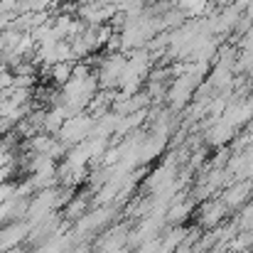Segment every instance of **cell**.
I'll use <instances>...</instances> for the list:
<instances>
[{
  "label": "cell",
  "mask_w": 253,
  "mask_h": 253,
  "mask_svg": "<svg viewBox=\"0 0 253 253\" xmlns=\"http://www.w3.org/2000/svg\"><path fill=\"white\" fill-rule=\"evenodd\" d=\"M93 123H96V118L93 116H88V113H79V116H72V118H67L64 121V126H62V130L57 133V140L64 145V148H74V145H79V143H84L86 138H91V133H93Z\"/></svg>",
  "instance_id": "6da1fadb"
},
{
  "label": "cell",
  "mask_w": 253,
  "mask_h": 253,
  "mask_svg": "<svg viewBox=\"0 0 253 253\" xmlns=\"http://www.w3.org/2000/svg\"><path fill=\"white\" fill-rule=\"evenodd\" d=\"M126 62H128V57H126L123 52H118V54H108L106 59H101V64H98V74H96L98 88H101V91H111V88L118 86L121 74H123V69H126Z\"/></svg>",
  "instance_id": "7a4b0ae2"
},
{
  "label": "cell",
  "mask_w": 253,
  "mask_h": 253,
  "mask_svg": "<svg viewBox=\"0 0 253 253\" xmlns=\"http://www.w3.org/2000/svg\"><path fill=\"white\" fill-rule=\"evenodd\" d=\"M27 234H30V226H27V224H20V221H17V224L5 226V229L0 231V253L12 251V246H17L20 241H25Z\"/></svg>",
  "instance_id": "3957f363"
},
{
  "label": "cell",
  "mask_w": 253,
  "mask_h": 253,
  "mask_svg": "<svg viewBox=\"0 0 253 253\" xmlns=\"http://www.w3.org/2000/svg\"><path fill=\"white\" fill-rule=\"evenodd\" d=\"M47 74H49L52 84L64 86L69 79H72V74H74V62H59V64L49 67V69H47Z\"/></svg>",
  "instance_id": "277c9868"
},
{
  "label": "cell",
  "mask_w": 253,
  "mask_h": 253,
  "mask_svg": "<svg viewBox=\"0 0 253 253\" xmlns=\"http://www.w3.org/2000/svg\"><path fill=\"white\" fill-rule=\"evenodd\" d=\"M86 199H88L86 194L74 197V202H72V204H67V209H64V216H67V219H72V221H77V219L86 216V211H88V202H86Z\"/></svg>",
  "instance_id": "5b68a950"
}]
</instances>
